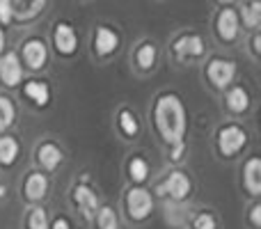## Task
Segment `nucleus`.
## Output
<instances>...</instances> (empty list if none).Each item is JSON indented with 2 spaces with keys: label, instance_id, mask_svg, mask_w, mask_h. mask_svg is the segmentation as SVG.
<instances>
[{
  "label": "nucleus",
  "instance_id": "obj_32",
  "mask_svg": "<svg viewBox=\"0 0 261 229\" xmlns=\"http://www.w3.org/2000/svg\"><path fill=\"white\" fill-rule=\"evenodd\" d=\"M48 229H71V225H69V220H67V218H62V216H60V218H55V220L50 222Z\"/></svg>",
  "mask_w": 261,
  "mask_h": 229
},
{
  "label": "nucleus",
  "instance_id": "obj_16",
  "mask_svg": "<svg viewBox=\"0 0 261 229\" xmlns=\"http://www.w3.org/2000/svg\"><path fill=\"white\" fill-rule=\"evenodd\" d=\"M119 46V37L117 32H113L110 28H99L94 35V53L101 55V58H106V55L115 53Z\"/></svg>",
  "mask_w": 261,
  "mask_h": 229
},
{
  "label": "nucleus",
  "instance_id": "obj_33",
  "mask_svg": "<svg viewBox=\"0 0 261 229\" xmlns=\"http://www.w3.org/2000/svg\"><path fill=\"white\" fill-rule=\"evenodd\" d=\"M261 37H259V32H254V35H252V53L254 55H259L261 53Z\"/></svg>",
  "mask_w": 261,
  "mask_h": 229
},
{
  "label": "nucleus",
  "instance_id": "obj_18",
  "mask_svg": "<svg viewBox=\"0 0 261 229\" xmlns=\"http://www.w3.org/2000/svg\"><path fill=\"white\" fill-rule=\"evenodd\" d=\"M23 94H25L35 106H39V108H46V106H48V101H50L48 85H46V83H41V81L25 83V87H23Z\"/></svg>",
  "mask_w": 261,
  "mask_h": 229
},
{
  "label": "nucleus",
  "instance_id": "obj_1",
  "mask_svg": "<svg viewBox=\"0 0 261 229\" xmlns=\"http://www.w3.org/2000/svg\"><path fill=\"white\" fill-rule=\"evenodd\" d=\"M153 124H156L158 135L165 144L184 142L186 129H188V117L181 99L172 92H165L153 104Z\"/></svg>",
  "mask_w": 261,
  "mask_h": 229
},
{
  "label": "nucleus",
  "instance_id": "obj_5",
  "mask_svg": "<svg viewBox=\"0 0 261 229\" xmlns=\"http://www.w3.org/2000/svg\"><path fill=\"white\" fill-rule=\"evenodd\" d=\"M206 78L211 81L213 87L225 90L236 78V62L234 60H225V58H213L206 67Z\"/></svg>",
  "mask_w": 261,
  "mask_h": 229
},
{
  "label": "nucleus",
  "instance_id": "obj_3",
  "mask_svg": "<svg viewBox=\"0 0 261 229\" xmlns=\"http://www.w3.org/2000/svg\"><path fill=\"white\" fill-rule=\"evenodd\" d=\"M126 211L133 222H142L151 216L153 211V197L147 188H130L126 193Z\"/></svg>",
  "mask_w": 261,
  "mask_h": 229
},
{
  "label": "nucleus",
  "instance_id": "obj_6",
  "mask_svg": "<svg viewBox=\"0 0 261 229\" xmlns=\"http://www.w3.org/2000/svg\"><path fill=\"white\" fill-rule=\"evenodd\" d=\"M204 50H206V46H204V39L199 35H181L179 39L172 44V53H174L176 60H181V62L202 58Z\"/></svg>",
  "mask_w": 261,
  "mask_h": 229
},
{
  "label": "nucleus",
  "instance_id": "obj_36",
  "mask_svg": "<svg viewBox=\"0 0 261 229\" xmlns=\"http://www.w3.org/2000/svg\"><path fill=\"white\" fill-rule=\"evenodd\" d=\"M218 3H220V5H231L234 0H218Z\"/></svg>",
  "mask_w": 261,
  "mask_h": 229
},
{
  "label": "nucleus",
  "instance_id": "obj_10",
  "mask_svg": "<svg viewBox=\"0 0 261 229\" xmlns=\"http://www.w3.org/2000/svg\"><path fill=\"white\" fill-rule=\"evenodd\" d=\"M23 78V67H21V58L16 53H5L0 58V83L7 87H16Z\"/></svg>",
  "mask_w": 261,
  "mask_h": 229
},
{
  "label": "nucleus",
  "instance_id": "obj_4",
  "mask_svg": "<svg viewBox=\"0 0 261 229\" xmlns=\"http://www.w3.org/2000/svg\"><path fill=\"white\" fill-rule=\"evenodd\" d=\"M190 190H193V184H190L188 174L181 170H174L167 174V179L163 181V184H158L156 193L161 195V197H167V195H170L174 202H184V199L190 197Z\"/></svg>",
  "mask_w": 261,
  "mask_h": 229
},
{
  "label": "nucleus",
  "instance_id": "obj_25",
  "mask_svg": "<svg viewBox=\"0 0 261 229\" xmlns=\"http://www.w3.org/2000/svg\"><path fill=\"white\" fill-rule=\"evenodd\" d=\"M128 174L135 184H142L149 176V163L144 161V158H133V161L128 163Z\"/></svg>",
  "mask_w": 261,
  "mask_h": 229
},
{
  "label": "nucleus",
  "instance_id": "obj_17",
  "mask_svg": "<svg viewBox=\"0 0 261 229\" xmlns=\"http://www.w3.org/2000/svg\"><path fill=\"white\" fill-rule=\"evenodd\" d=\"M225 104H227V108H229L231 113H236V115L248 113V108H250L248 90H245V87H241V85L231 87V90L227 92V96H225Z\"/></svg>",
  "mask_w": 261,
  "mask_h": 229
},
{
  "label": "nucleus",
  "instance_id": "obj_12",
  "mask_svg": "<svg viewBox=\"0 0 261 229\" xmlns=\"http://www.w3.org/2000/svg\"><path fill=\"white\" fill-rule=\"evenodd\" d=\"M46 3L48 0H12V18H16L21 23L32 21L44 12Z\"/></svg>",
  "mask_w": 261,
  "mask_h": 229
},
{
  "label": "nucleus",
  "instance_id": "obj_27",
  "mask_svg": "<svg viewBox=\"0 0 261 229\" xmlns=\"http://www.w3.org/2000/svg\"><path fill=\"white\" fill-rule=\"evenodd\" d=\"M193 229H218V222H216V216L208 211H202L193 218Z\"/></svg>",
  "mask_w": 261,
  "mask_h": 229
},
{
  "label": "nucleus",
  "instance_id": "obj_19",
  "mask_svg": "<svg viewBox=\"0 0 261 229\" xmlns=\"http://www.w3.org/2000/svg\"><path fill=\"white\" fill-rule=\"evenodd\" d=\"M18 158V142L12 135H0V165L12 167Z\"/></svg>",
  "mask_w": 261,
  "mask_h": 229
},
{
  "label": "nucleus",
  "instance_id": "obj_30",
  "mask_svg": "<svg viewBox=\"0 0 261 229\" xmlns=\"http://www.w3.org/2000/svg\"><path fill=\"white\" fill-rule=\"evenodd\" d=\"M184 154H186V142L170 144V161L172 163H181L184 161Z\"/></svg>",
  "mask_w": 261,
  "mask_h": 229
},
{
  "label": "nucleus",
  "instance_id": "obj_28",
  "mask_svg": "<svg viewBox=\"0 0 261 229\" xmlns=\"http://www.w3.org/2000/svg\"><path fill=\"white\" fill-rule=\"evenodd\" d=\"M184 220H186V213H184V209L181 207H167V222L170 225H184Z\"/></svg>",
  "mask_w": 261,
  "mask_h": 229
},
{
  "label": "nucleus",
  "instance_id": "obj_31",
  "mask_svg": "<svg viewBox=\"0 0 261 229\" xmlns=\"http://www.w3.org/2000/svg\"><path fill=\"white\" fill-rule=\"evenodd\" d=\"M250 222H252L254 229L261 227V204H254V207L250 209Z\"/></svg>",
  "mask_w": 261,
  "mask_h": 229
},
{
  "label": "nucleus",
  "instance_id": "obj_34",
  "mask_svg": "<svg viewBox=\"0 0 261 229\" xmlns=\"http://www.w3.org/2000/svg\"><path fill=\"white\" fill-rule=\"evenodd\" d=\"M3 48H5V30L0 28V53H3Z\"/></svg>",
  "mask_w": 261,
  "mask_h": 229
},
{
  "label": "nucleus",
  "instance_id": "obj_35",
  "mask_svg": "<svg viewBox=\"0 0 261 229\" xmlns=\"http://www.w3.org/2000/svg\"><path fill=\"white\" fill-rule=\"evenodd\" d=\"M7 195V186H0V197H5Z\"/></svg>",
  "mask_w": 261,
  "mask_h": 229
},
{
  "label": "nucleus",
  "instance_id": "obj_8",
  "mask_svg": "<svg viewBox=\"0 0 261 229\" xmlns=\"http://www.w3.org/2000/svg\"><path fill=\"white\" fill-rule=\"evenodd\" d=\"M21 53H23V62H25L28 69H32V71L44 69L46 62H48V50H46V44L41 39H37V37L23 41Z\"/></svg>",
  "mask_w": 261,
  "mask_h": 229
},
{
  "label": "nucleus",
  "instance_id": "obj_11",
  "mask_svg": "<svg viewBox=\"0 0 261 229\" xmlns=\"http://www.w3.org/2000/svg\"><path fill=\"white\" fill-rule=\"evenodd\" d=\"M73 202L78 204V209H81L85 220H94L96 211H99V199H96V193L90 186L78 184L76 188H73Z\"/></svg>",
  "mask_w": 261,
  "mask_h": 229
},
{
  "label": "nucleus",
  "instance_id": "obj_7",
  "mask_svg": "<svg viewBox=\"0 0 261 229\" xmlns=\"http://www.w3.org/2000/svg\"><path fill=\"white\" fill-rule=\"evenodd\" d=\"M53 46H55V50H58V55H62V58H71L78 50V37L69 23H55Z\"/></svg>",
  "mask_w": 261,
  "mask_h": 229
},
{
  "label": "nucleus",
  "instance_id": "obj_22",
  "mask_svg": "<svg viewBox=\"0 0 261 229\" xmlns=\"http://www.w3.org/2000/svg\"><path fill=\"white\" fill-rule=\"evenodd\" d=\"M117 121H119V131H122L126 138H135V135H138V131H140L138 117L130 113L128 108L119 110V119H117Z\"/></svg>",
  "mask_w": 261,
  "mask_h": 229
},
{
  "label": "nucleus",
  "instance_id": "obj_23",
  "mask_svg": "<svg viewBox=\"0 0 261 229\" xmlns=\"http://www.w3.org/2000/svg\"><path fill=\"white\" fill-rule=\"evenodd\" d=\"M241 16H243V23L248 28H257L261 23V3L259 0H250V3L243 5V12H241Z\"/></svg>",
  "mask_w": 261,
  "mask_h": 229
},
{
  "label": "nucleus",
  "instance_id": "obj_13",
  "mask_svg": "<svg viewBox=\"0 0 261 229\" xmlns=\"http://www.w3.org/2000/svg\"><path fill=\"white\" fill-rule=\"evenodd\" d=\"M23 193H25L28 202H41L46 197V193H48V176L41 174V172H32L25 179Z\"/></svg>",
  "mask_w": 261,
  "mask_h": 229
},
{
  "label": "nucleus",
  "instance_id": "obj_26",
  "mask_svg": "<svg viewBox=\"0 0 261 229\" xmlns=\"http://www.w3.org/2000/svg\"><path fill=\"white\" fill-rule=\"evenodd\" d=\"M48 213L44 211L41 207H35L30 209L28 213V229H48Z\"/></svg>",
  "mask_w": 261,
  "mask_h": 229
},
{
  "label": "nucleus",
  "instance_id": "obj_9",
  "mask_svg": "<svg viewBox=\"0 0 261 229\" xmlns=\"http://www.w3.org/2000/svg\"><path fill=\"white\" fill-rule=\"evenodd\" d=\"M239 14L234 12V9H222L220 14H218L216 18V35L220 41H225V44H231V41L239 37Z\"/></svg>",
  "mask_w": 261,
  "mask_h": 229
},
{
  "label": "nucleus",
  "instance_id": "obj_21",
  "mask_svg": "<svg viewBox=\"0 0 261 229\" xmlns=\"http://www.w3.org/2000/svg\"><path fill=\"white\" fill-rule=\"evenodd\" d=\"M14 121H16V106L9 96H0V133L7 131Z\"/></svg>",
  "mask_w": 261,
  "mask_h": 229
},
{
  "label": "nucleus",
  "instance_id": "obj_15",
  "mask_svg": "<svg viewBox=\"0 0 261 229\" xmlns=\"http://www.w3.org/2000/svg\"><path fill=\"white\" fill-rule=\"evenodd\" d=\"M62 149L58 147L55 142H44L39 149H37V163L41 165V170L53 172L55 167L62 163Z\"/></svg>",
  "mask_w": 261,
  "mask_h": 229
},
{
  "label": "nucleus",
  "instance_id": "obj_2",
  "mask_svg": "<svg viewBox=\"0 0 261 229\" xmlns=\"http://www.w3.org/2000/svg\"><path fill=\"white\" fill-rule=\"evenodd\" d=\"M248 144V131L239 124H227L218 131V151L225 158H234Z\"/></svg>",
  "mask_w": 261,
  "mask_h": 229
},
{
  "label": "nucleus",
  "instance_id": "obj_29",
  "mask_svg": "<svg viewBox=\"0 0 261 229\" xmlns=\"http://www.w3.org/2000/svg\"><path fill=\"white\" fill-rule=\"evenodd\" d=\"M12 0H0V23L3 26H7V23H12Z\"/></svg>",
  "mask_w": 261,
  "mask_h": 229
},
{
  "label": "nucleus",
  "instance_id": "obj_24",
  "mask_svg": "<svg viewBox=\"0 0 261 229\" xmlns=\"http://www.w3.org/2000/svg\"><path fill=\"white\" fill-rule=\"evenodd\" d=\"M96 227L99 229H117V213L113 211L110 207H101L94 216Z\"/></svg>",
  "mask_w": 261,
  "mask_h": 229
},
{
  "label": "nucleus",
  "instance_id": "obj_20",
  "mask_svg": "<svg viewBox=\"0 0 261 229\" xmlns=\"http://www.w3.org/2000/svg\"><path fill=\"white\" fill-rule=\"evenodd\" d=\"M156 58H158V50H156V46H153L151 41H144V44H140L138 50H135V62H138V67L142 69V71H149V69H153V64H156Z\"/></svg>",
  "mask_w": 261,
  "mask_h": 229
},
{
  "label": "nucleus",
  "instance_id": "obj_14",
  "mask_svg": "<svg viewBox=\"0 0 261 229\" xmlns=\"http://www.w3.org/2000/svg\"><path fill=\"white\" fill-rule=\"evenodd\" d=\"M243 186L252 197L261 195V161L257 156H252L243 165Z\"/></svg>",
  "mask_w": 261,
  "mask_h": 229
}]
</instances>
